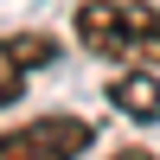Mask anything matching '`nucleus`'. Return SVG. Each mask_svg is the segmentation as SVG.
<instances>
[{
	"label": "nucleus",
	"mask_w": 160,
	"mask_h": 160,
	"mask_svg": "<svg viewBox=\"0 0 160 160\" xmlns=\"http://www.w3.org/2000/svg\"><path fill=\"white\" fill-rule=\"evenodd\" d=\"M51 58H58V38H45V32L0 38V109H7V102H19V96H26V77L45 71Z\"/></svg>",
	"instance_id": "3"
},
{
	"label": "nucleus",
	"mask_w": 160,
	"mask_h": 160,
	"mask_svg": "<svg viewBox=\"0 0 160 160\" xmlns=\"http://www.w3.org/2000/svg\"><path fill=\"white\" fill-rule=\"evenodd\" d=\"M90 141L96 135L83 115H32L0 135V160H77Z\"/></svg>",
	"instance_id": "2"
},
{
	"label": "nucleus",
	"mask_w": 160,
	"mask_h": 160,
	"mask_svg": "<svg viewBox=\"0 0 160 160\" xmlns=\"http://www.w3.org/2000/svg\"><path fill=\"white\" fill-rule=\"evenodd\" d=\"M115 160H154L148 148H115Z\"/></svg>",
	"instance_id": "5"
},
{
	"label": "nucleus",
	"mask_w": 160,
	"mask_h": 160,
	"mask_svg": "<svg viewBox=\"0 0 160 160\" xmlns=\"http://www.w3.org/2000/svg\"><path fill=\"white\" fill-rule=\"evenodd\" d=\"M102 96H109L128 122H160V77L148 71V64H122Z\"/></svg>",
	"instance_id": "4"
},
{
	"label": "nucleus",
	"mask_w": 160,
	"mask_h": 160,
	"mask_svg": "<svg viewBox=\"0 0 160 160\" xmlns=\"http://www.w3.org/2000/svg\"><path fill=\"white\" fill-rule=\"evenodd\" d=\"M77 45L115 64H154L160 58V7L154 0H83L71 19Z\"/></svg>",
	"instance_id": "1"
}]
</instances>
